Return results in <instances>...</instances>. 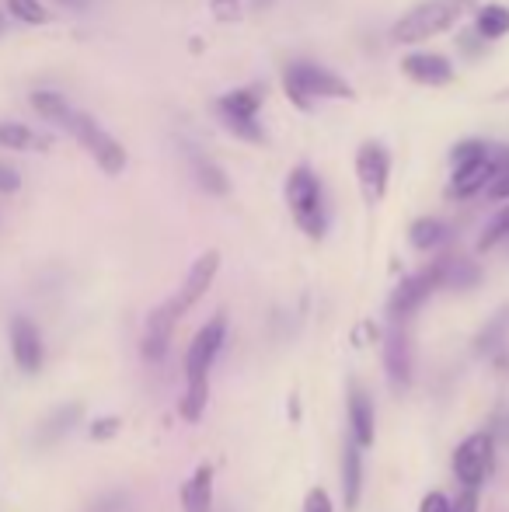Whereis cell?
<instances>
[{
	"mask_svg": "<svg viewBox=\"0 0 509 512\" xmlns=\"http://www.w3.org/2000/svg\"><path fill=\"white\" fill-rule=\"evenodd\" d=\"M471 7H475V0H426V4L412 7V11L394 25V42H401V46H419V42L436 39V35L450 32Z\"/></svg>",
	"mask_w": 509,
	"mask_h": 512,
	"instance_id": "cell-1",
	"label": "cell"
},
{
	"mask_svg": "<svg viewBox=\"0 0 509 512\" xmlns=\"http://www.w3.org/2000/svg\"><path fill=\"white\" fill-rule=\"evenodd\" d=\"M286 203L297 220V227L304 230L311 241H321L328 230V209H325V192L311 168H293V175L286 178Z\"/></svg>",
	"mask_w": 509,
	"mask_h": 512,
	"instance_id": "cell-2",
	"label": "cell"
},
{
	"mask_svg": "<svg viewBox=\"0 0 509 512\" xmlns=\"http://www.w3.org/2000/svg\"><path fill=\"white\" fill-rule=\"evenodd\" d=\"M283 88L300 112H311V98H353L356 95L346 77L321 67V63H293V67H286Z\"/></svg>",
	"mask_w": 509,
	"mask_h": 512,
	"instance_id": "cell-3",
	"label": "cell"
},
{
	"mask_svg": "<svg viewBox=\"0 0 509 512\" xmlns=\"http://www.w3.org/2000/svg\"><path fill=\"white\" fill-rule=\"evenodd\" d=\"M67 133L74 136V140L81 143V147L88 150L91 157H95V164L105 171V175H123V171H126V150H123V143H119L112 133H105V129L98 126V122L91 119L88 112H74V119H70Z\"/></svg>",
	"mask_w": 509,
	"mask_h": 512,
	"instance_id": "cell-4",
	"label": "cell"
},
{
	"mask_svg": "<svg viewBox=\"0 0 509 512\" xmlns=\"http://www.w3.org/2000/svg\"><path fill=\"white\" fill-rule=\"evenodd\" d=\"M224 342H227V317L213 314L210 321L196 331L189 352H185V384H206V380H210V370H213V363H217Z\"/></svg>",
	"mask_w": 509,
	"mask_h": 512,
	"instance_id": "cell-5",
	"label": "cell"
},
{
	"mask_svg": "<svg viewBox=\"0 0 509 512\" xmlns=\"http://www.w3.org/2000/svg\"><path fill=\"white\" fill-rule=\"evenodd\" d=\"M496 467V436L492 432H475L454 450V474L464 488H478L492 478Z\"/></svg>",
	"mask_w": 509,
	"mask_h": 512,
	"instance_id": "cell-6",
	"label": "cell"
},
{
	"mask_svg": "<svg viewBox=\"0 0 509 512\" xmlns=\"http://www.w3.org/2000/svg\"><path fill=\"white\" fill-rule=\"evenodd\" d=\"M258 105H262V91L258 88H238L227 91L224 98L217 102L220 119L227 122V129L241 136L248 143H265V133L258 126Z\"/></svg>",
	"mask_w": 509,
	"mask_h": 512,
	"instance_id": "cell-7",
	"label": "cell"
},
{
	"mask_svg": "<svg viewBox=\"0 0 509 512\" xmlns=\"http://www.w3.org/2000/svg\"><path fill=\"white\" fill-rule=\"evenodd\" d=\"M436 290H440V269H436V262L429 265V269H419V272H412V276H405L394 286L391 300H387L391 321L398 324V321H405V317H412Z\"/></svg>",
	"mask_w": 509,
	"mask_h": 512,
	"instance_id": "cell-8",
	"label": "cell"
},
{
	"mask_svg": "<svg viewBox=\"0 0 509 512\" xmlns=\"http://www.w3.org/2000/svg\"><path fill=\"white\" fill-rule=\"evenodd\" d=\"M356 178H360L363 199L370 206L381 203L387 192V178H391V154L384 150V143H360V150H356Z\"/></svg>",
	"mask_w": 509,
	"mask_h": 512,
	"instance_id": "cell-9",
	"label": "cell"
},
{
	"mask_svg": "<svg viewBox=\"0 0 509 512\" xmlns=\"http://www.w3.org/2000/svg\"><path fill=\"white\" fill-rule=\"evenodd\" d=\"M7 338H11V356L14 366L21 373H39L42 363H46V342H42V331L35 328L32 317L25 314H14L11 317V328H7Z\"/></svg>",
	"mask_w": 509,
	"mask_h": 512,
	"instance_id": "cell-10",
	"label": "cell"
},
{
	"mask_svg": "<svg viewBox=\"0 0 509 512\" xmlns=\"http://www.w3.org/2000/svg\"><path fill=\"white\" fill-rule=\"evenodd\" d=\"M217 272H220V251H206V255H199L196 262H192V269H189V276H185L182 290H178L175 297L168 300L171 310H175V317L189 314V310L206 297V290L213 286Z\"/></svg>",
	"mask_w": 509,
	"mask_h": 512,
	"instance_id": "cell-11",
	"label": "cell"
},
{
	"mask_svg": "<svg viewBox=\"0 0 509 512\" xmlns=\"http://www.w3.org/2000/svg\"><path fill=\"white\" fill-rule=\"evenodd\" d=\"M384 370L394 394L408 391V384H412V338L405 335L401 324H394L384 338Z\"/></svg>",
	"mask_w": 509,
	"mask_h": 512,
	"instance_id": "cell-12",
	"label": "cell"
},
{
	"mask_svg": "<svg viewBox=\"0 0 509 512\" xmlns=\"http://www.w3.org/2000/svg\"><path fill=\"white\" fill-rule=\"evenodd\" d=\"M175 321H178V317H175V310H171V304L150 310L147 328H143V345H140V349H143V359H147V363H161V359L168 356Z\"/></svg>",
	"mask_w": 509,
	"mask_h": 512,
	"instance_id": "cell-13",
	"label": "cell"
},
{
	"mask_svg": "<svg viewBox=\"0 0 509 512\" xmlns=\"http://www.w3.org/2000/svg\"><path fill=\"white\" fill-rule=\"evenodd\" d=\"M349 432H353V443L360 450L374 446L377 439V411H374V401L370 394L363 391L360 384L349 387Z\"/></svg>",
	"mask_w": 509,
	"mask_h": 512,
	"instance_id": "cell-14",
	"label": "cell"
},
{
	"mask_svg": "<svg viewBox=\"0 0 509 512\" xmlns=\"http://www.w3.org/2000/svg\"><path fill=\"white\" fill-rule=\"evenodd\" d=\"M405 74L415 84H429V88H443V84L454 81V67H450L447 56L436 53H412L405 60Z\"/></svg>",
	"mask_w": 509,
	"mask_h": 512,
	"instance_id": "cell-15",
	"label": "cell"
},
{
	"mask_svg": "<svg viewBox=\"0 0 509 512\" xmlns=\"http://www.w3.org/2000/svg\"><path fill=\"white\" fill-rule=\"evenodd\" d=\"M81 418H84V408L77 405V401H70V405H60L53 411V415L46 418V422L39 425V432H35V446H56L63 436H70V432L81 425Z\"/></svg>",
	"mask_w": 509,
	"mask_h": 512,
	"instance_id": "cell-16",
	"label": "cell"
},
{
	"mask_svg": "<svg viewBox=\"0 0 509 512\" xmlns=\"http://www.w3.org/2000/svg\"><path fill=\"white\" fill-rule=\"evenodd\" d=\"M492 182H496V175H492V164H489V154L482 157V161L468 164V168H457L454 178H450V199H471L475 192L482 189H492Z\"/></svg>",
	"mask_w": 509,
	"mask_h": 512,
	"instance_id": "cell-17",
	"label": "cell"
},
{
	"mask_svg": "<svg viewBox=\"0 0 509 512\" xmlns=\"http://www.w3.org/2000/svg\"><path fill=\"white\" fill-rule=\"evenodd\" d=\"M182 509L185 512H213V467L210 464L196 467V474L185 481Z\"/></svg>",
	"mask_w": 509,
	"mask_h": 512,
	"instance_id": "cell-18",
	"label": "cell"
},
{
	"mask_svg": "<svg viewBox=\"0 0 509 512\" xmlns=\"http://www.w3.org/2000/svg\"><path fill=\"white\" fill-rule=\"evenodd\" d=\"M436 269H440V286H450V290H471L482 279V269L461 255H443Z\"/></svg>",
	"mask_w": 509,
	"mask_h": 512,
	"instance_id": "cell-19",
	"label": "cell"
},
{
	"mask_svg": "<svg viewBox=\"0 0 509 512\" xmlns=\"http://www.w3.org/2000/svg\"><path fill=\"white\" fill-rule=\"evenodd\" d=\"M363 495V450L356 443L346 446L342 453V499H346V509L360 506Z\"/></svg>",
	"mask_w": 509,
	"mask_h": 512,
	"instance_id": "cell-20",
	"label": "cell"
},
{
	"mask_svg": "<svg viewBox=\"0 0 509 512\" xmlns=\"http://www.w3.org/2000/svg\"><path fill=\"white\" fill-rule=\"evenodd\" d=\"M28 102H32V108L42 115V119L53 122V126H60V129H67L70 119H74V112H77V108L70 105L60 91H49V88L32 91V98H28Z\"/></svg>",
	"mask_w": 509,
	"mask_h": 512,
	"instance_id": "cell-21",
	"label": "cell"
},
{
	"mask_svg": "<svg viewBox=\"0 0 509 512\" xmlns=\"http://www.w3.org/2000/svg\"><path fill=\"white\" fill-rule=\"evenodd\" d=\"M475 32L482 35V39H503V35H509V7L485 4L482 11H478Z\"/></svg>",
	"mask_w": 509,
	"mask_h": 512,
	"instance_id": "cell-22",
	"label": "cell"
},
{
	"mask_svg": "<svg viewBox=\"0 0 509 512\" xmlns=\"http://www.w3.org/2000/svg\"><path fill=\"white\" fill-rule=\"evenodd\" d=\"M408 241H412V248H419V251L440 248V244L447 241V227H443L436 216H422V220H415L412 230H408Z\"/></svg>",
	"mask_w": 509,
	"mask_h": 512,
	"instance_id": "cell-23",
	"label": "cell"
},
{
	"mask_svg": "<svg viewBox=\"0 0 509 512\" xmlns=\"http://www.w3.org/2000/svg\"><path fill=\"white\" fill-rule=\"evenodd\" d=\"M0 147L4 150H39V147H46V143H42L39 133H32L25 122L4 119L0 122Z\"/></svg>",
	"mask_w": 509,
	"mask_h": 512,
	"instance_id": "cell-24",
	"label": "cell"
},
{
	"mask_svg": "<svg viewBox=\"0 0 509 512\" xmlns=\"http://www.w3.org/2000/svg\"><path fill=\"white\" fill-rule=\"evenodd\" d=\"M192 171H196V182L203 185L213 196H227V175L210 161V157H192Z\"/></svg>",
	"mask_w": 509,
	"mask_h": 512,
	"instance_id": "cell-25",
	"label": "cell"
},
{
	"mask_svg": "<svg viewBox=\"0 0 509 512\" xmlns=\"http://www.w3.org/2000/svg\"><path fill=\"white\" fill-rule=\"evenodd\" d=\"M206 401H210V380L206 384H185V398L178 411H182V418H189V422H199L206 411Z\"/></svg>",
	"mask_w": 509,
	"mask_h": 512,
	"instance_id": "cell-26",
	"label": "cell"
},
{
	"mask_svg": "<svg viewBox=\"0 0 509 512\" xmlns=\"http://www.w3.org/2000/svg\"><path fill=\"white\" fill-rule=\"evenodd\" d=\"M7 14L14 21H25V25H46L49 11L42 0H7Z\"/></svg>",
	"mask_w": 509,
	"mask_h": 512,
	"instance_id": "cell-27",
	"label": "cell"
},
{
	"mask_svg": "<svg viewBox=\"0 0 509 512\" xmlns=\"http://www.w3.org/2000/svg\"><path fill=\"white\" fill-rule=\"evenodd\" d=\"M506 237H509V206L499 209V213L489 220V227L482 230V237H478V251H492L496 244H503Z\"/></svg>",
	"mask_w": 509,
	"mask_h": 512,
	"instance_id": "cell-28",
	"label": "cell"
},
{
	"mask_svg": "<svg viewBox=\"0 0 509 512\" xmlns=\"http://www.w3.org/2000/svg\"><path fill=\"white\" fill-rule=\"evenodd\" d=\"M503 342H506V310L496 314V321L478 335V352H482V356H496V352L503 349Z\"/></svg>",
	"mask_w": 509,
	"mask_h": 512,
	"instance_id": "cell-29",
	"label": "cell"
},
{
	"mask_svg": "<svg viewBox=\"0 0 509 512\" xmlns=\"http://www.w3.org/2000/svg\"><path fill=\"white\" fill-rule=\"evenodd\" d=\"M485 154H489V143H482V140H464V143H457V147L450 150V161H454V171H457V168H468V164L482 161Z\"/></svg>",
	"mask_w": 509,
	"mask_h": 512,
	"instance_id": "cell-30",
	"label": "cell"
},
{
	"mask_svg": "<svg viewBox=\"0 0 509 512\" xmlns=\"http://www.w3.org/2000/svg\"><path fill=\"white\" fill-rule=\"evenodd\" d=\"M119 429H123V418H116V415H105V418H95V422H91V439H98V443H102V439H112V436H119Z\"/></svg>",
	"mask_w": 509,
	"mask_h": 512,
	"instance_id": "cell-31",
	"label": "cell"
},
{
	"mask_svg": "<svg viewBox=\"0 0 509 512\" xmlns=\"http://www.w3.org/2000/svg\"><path fill=\"white\" fill-rule=\"evenodd\" d=\"M304 512H335L332 509V495L325 492V488H311L304 499Z\"/></svg>",
	"mask_w": 509,
	"mask_h": 512,
	"instance_id": "cell-32",
	"label": "cell"
},
{
	"mask_svg": "<svg viewBox=\"0 0 509 512\" xmlns=\"http://www.w3.org/2000/svg\"><path fill=\"white\" fill-rule=\"evenodd\" d=\"M21 189V175L18 168H11V164L0 161V196H14V192Z\"/></svg>",
	"mask_w": 509,
	"mask_h": 512,
	"instance_id": "cell-33",
	"label": "cell"
},
{
	"mask_svg": "<svg viewBox=\"0 0 509 512\" xmlns=\"http://www.w3.org/2000/svg\"><path fill=\"white\" fill-rule=\"evenodd\" d=\"M450 512H478V488H464V492L450 502Z\"/></svg>",
	"mask_w": 509,
	"mask_h": 512,
	"instance_id": "cell-34",
	"label": "cell"
},
{
	"mask_svg": "<svg viewBox=\"0 0 509 512\" xmlns=\"http://www.w3.org/2000/svg\"><path fill=\"white\" fill-rule=\"evenodd\" d=\"M419 512H450V499L443 492H429V495H422Z\"/></svg>",
	"mask_w": 509,
	"mask_h": 512,
	"instance_id": "cell-35",
	"label": "cell"
},
{
	"mask_svg": "<svg viewBox=\"0 0 509 512\" xmlns=\"http://www.w3.org/2000/svg\"><path fill=\"white\" fill-rule=\"evenodd\" d=\"M88 512H126V495H119V492L105 495V499H98Z\"/></svg>",
	"mask_w": 509,
	"mask_h": 512,
	"instance_id": "cell-36",
	"label": "cell"
},
{
	"mask_svg": "<svg viewBox=\"0 0 509 512\" xmlns=\"http://www.w3.org/2000/svg\"><path fill=\"white\" fill-rule=\"evenodd\" d=\"M213 14H217V21H234L238 18V0H213Z\"/></svg>",
	"mask_w": 509,
	"mask_h": 512,
	"instance_id": "cell-37",
	"label": "cell"
},
{
	"mask_svg": "<svg viewBox=\"0 0 509 512\" xmlns=\"http://www.w3.org/2000/svg\"><path fill=\"white\" fill-rule=\"evenodd\" d=\"M489 196H492V199H509V178H503V182L492 185Z\"/></svg>",
	"mask_w": 509,
	"mask_h": 512,
	"instance_id": "cell-38",
	"label": "cell"
},
{
	"mask_svg": "<svg viewBox=\"0 0 509 512\" xmlns=\"http://www.w3.org/2000/svg\"><path fill=\"white\" fill-rule=\"evenodd\" d=\"M60 4H67V7H88V0H60Z\"/></svg>",
	"mask_w": 509,
	"mask_h": 512,
	"instance_id": "cell-39",
	"label": "cell"
},
{
	"mask_svg": "<svg viewBox=\"0 0 509 512\" xmlns=\"http://www.w3.org/2000/svg\"><path fill=\"white\" fill-rule=\"evenodd\" d=\"M0 32H4V14H0Z\"/></svg>",
	"mask_w": 509,
	"mask_h": 512,
	"instance_id": "cell-40",
	"label": "cell"
}]
</instances>
